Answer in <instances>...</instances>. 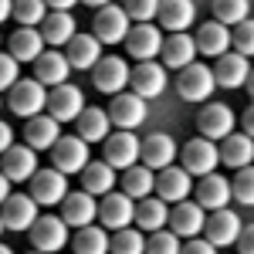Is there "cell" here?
Returning a JSON list of instances; mask_svg holds the SVG:
<instances>
[{
    "instance_id": "1",
    "label": "cell",
    "mask_w": 254,
    "mask_h": 254,
    "mask_svg": "<svg viewBox=\"0 0 254 254\" xmlns=\"http://www.w3.org/2000/svg\"><path fill=\"white\" fill-rule=\"evenodd\" d=\"M7 109L20 119L41 116V109H48V88L38 78H17L14 88H7Z\"/></svg>"
},
{
    "instance_id": "2",
    "label": "cell",
    "mask_w": 254,
    "mask_h": 254,
    "mask_svg": "<svg viewBox=\"0 0 254 254\" xmlns=\"http://www.w3.org/2000/svg\"><path fill=\"white\" fill-rule=\"evenodd\" d=\"M38 200L31 193H10L3 200V207H0V224H3V231H31L34 227V220H38Z\"/></svg>"
},
{
    "instance_id": "3",
    "label": "cell",
    "mask_w": 254,
    "mask_h": 254,
    "mask_svg": "<svg viewBox=\"0 0 254 254\" xmlns=\"http://www.w3.org/2000/svg\"><path fill=\"white\" fill-rule=\"evenodd\" d=\"M217 88V78L214 71L207 68V64H187L183 71H180V81H176V92L183 102H207L210 92Z\"/></svg>"
},
{
    "instance_id": "4",
    "label": "cell",
    "mask_w": 254,
    "mask_h": 254,
    "mask_svg": "<svg viewBox=\"0 0 254 254\" xmlns=\"http://www.w3.org/2000/svg\"><path fill=\"white\" fill-rule=\"evenodd\" d=\"M51 163H55V170L61 173H81L92 159H88V142L81 136H61L55 146H51Z\"/></svg>"
},
{
    "instance_id": "5",
    "label": "cell",
    "mask_w": 254,
    "mask_h": 254,
    "mask_svg": "<svg viewBox=\"0 0 254 254\" xmlns=\"http://www.w3.org/2000/svg\"><path fill=\"white\" fill-rule=\"evenodd\" d=\"M109 119H112V126H119V129H136V126H142L146 122V98L136 95L132 88L129 92H119V95H112V102H109Z\"/></svg>"
},
{
    "instance_id": "6",
    "label": "cell",
    "mask_w": 254,
    "mask_h": 254,
    "mask_svg": "<svg viewBox=\"0 0 254 254\" xmlns=\"http://www.w3.org/2000/svg\"><path fill=\"white\" fill-rule=\"evenodd\" d=\"M217 163H220V149L214 146V139L200 136V139H190V142L183 146V170H187L190 176L214 173Z\"/></svg>"
},
{
    "instance_id": "7",
    "label": "cell",
    "mask_w": 254,
    "mask_h": 254,
    "mask_svg": "<svg viewBox=\"0 0 254 254\" xmlns=\"http://www.w3.org/2000/svg\"><path fill=\"white\" fill-rule=\"evenodd\" d=\"M92 27H95V38L102 41V44H119V41L129 38V14H126V7L105 3V7L95 10Z\"/></svg>"
},
{
    "instance_id": "8",
    "label": "cell",
    "mask_w": 254,
    "mask_h": 254,
    "mask_svg": "<svg viewBox=\"0 0 254 254\" xmlns=\"http://www.w3.org/2000/svg\"><path fill=\"white\" fill-rule=\"evenodd\" d=\"M85 109V95H81L78 85H55L48 92V116H55L58 122H75Z\"/></svg>"
},
{
    "instance_id": "9",
    "label": "cell",
    "mask_w": 254,
    "mask_h": 254,
    "mask_svg": "<svg viewBox=\"0 0 254 254\" xmlns=\"http://www.w3.org/2000/svg\"><path fill=\"white\" fill-rule=\"evenodd\" d=\"M31 196L38 200L41 207H55L61 203L64 196H68V176L61 173V170H38V173L31 176Z\"/></svg>"
},
{
    "instance_id": "10",
    "label": "cell",
    "mask_w": 254,
    "mask_h": 254,
    "mask_svg": "<svg viewBox=\"0 0 254 254\" xmlns=\"http://www.w3.org/2000/svg\"><path fill=\"white\" fill-rule=\"evenodd\" d=\"M31 244L34 251H44V254H55L68 244V224L64 217H38L34 227H31Z\"/></svg>"
},
{
    "instance_id": "11",
    "label": "cell",
    "mask_w": 254,
    "mask_h": 254,
    "mask_svg": "<svg viewBox=\"0 0 254 254\" xmlns=\"http://www.w3.org/2000/svg\"><path fill=\"white\" fill-rule=\"evenodd\" d=\"M105 163L109 166H116V170H129V166H136L139 163V153H142V142H139L129 129H119L116 136L105 139Z\"/></svg>"
},
{
    "instance_id": "12",
    "label": "cell",
    "mask_w": 254,
    "mask_h": 254,
    "mask_svg": "<svg viewBox=\"0 0 254 254\" xmlns=\"http://www.w3.org/2000/svg\"><path fill=\"white\" fill-rule=\"evenodd\" d=\"M193 193H196V203L214 214V210H224V207L234 200V187H231V180H224V176L207 173V176H200Z\"/></svg>"
},
{
    "instance_id": "13",
    "label": "cell",
    "mask_w": 254,
    "mask_h": 254,
    "mask_svg": "<svg viewBox=\"0 0 254 254\" xmlns=\"http://www.w3.org/2000/svg\"><path fill=\"white\" fill-rule=\"evenodd\" d=\"M34 153H38V149H31L27 142H24V146L3 149V156H0V170H3V176H7L10 183L31 180V176L38 173V156H34Z\"/></svg>"
},
{
    "instance_id": "14",
    "label": "cell",
    "mask_w": 254,
    "mask_h": 254,
    "mask_svg": "<svg viewBox=\"0 0 254 254\" xmlns=\"http://www.w3.org/2000/svg\"><path fill=\"white\" fill-rule=\"evenodd\" d=\"M207 227V210L200 203H190V200H180L173 210H170V231L176 237H187L193 241L200 231Z\"/></svg>"
},
{
    "instance_id": "15",
    "label": "cell",
    "mask_w": 254,
    "mask_h": 254,
    "mask_svg": "<svg viewBox=\"0 0 254 254\" xmlns=\"http://www.w3.org/2000/svg\"><path fill=\"white\" fill-rule=\"evenodd\" d=\"M234 112H231V105H207V109H200V116H196V129H200V136L207 139H227L234 132Z\"/></svg>"
},
{
    "instance_id": "16",
    "label": "cell",
    "mask_w": 254,
    "mask_h": 254,
    "mask_svg": "<svg viewBox=\"0 0 254 254\" xmlns=\"http://www.w3.org/2000/svg\"><path fill=\"white\" fill-rule=\"evenodd\" d=\"M163 34H159V27L153 24H139L129 31V38H126V48H129V58L136 61H153L156 55H163Z\"/></svg>"
},
{
    "instance_id": "17",
    "label": "cell",
    "mask_w": 254,
    "mask_h": 254,
    "mask_svg": "<svg viewBox=\"0 0 254 254\" xmlns=\"http://www.w3.org/2000/svg\"><path fill=\"white\" fill-rule=\"evenodd\" d=\"M129 64L122 58H102L92 68V81H95V88L98 92H109V95H119L126 85H129Z\"/></svg>"
},
{
    "instance_id": "18",
    "label": "cell",
    "mask_w": 254,
    "mask_h": 254,
    "mask_svg": "<svg viewBox=\"0 0 254 254\" xmlns=\"http://www.w3.org/2000/svg\"><path fill=\"white\" fill-rule=\"evenodd\" d=\"M98 217H102V227L122 231V227H129V220H136V203H132L129 193H105L102 207H98Z\"/></svg>"
},
{
    "instance_id": "19",
    "label": "cell",
    "mask_w": 254,
    "mask_h": 254,
    "mask_svg": "<svg viewBox=\"0 0 254 254\" xmlns=\"http://www.w3.org/2000/svg\"><path fill=\"white\" fill-rule=\"evenodd\" d=\"M207 241L214 244V248H227V244H237V237H241V217L234 214V210H214V214L207 217Z\"/></svg>"
},
{
    "instance_id": "20",
    "label": "cell",
    "mask_w": 254,
    "mask_h": 254,
    "mask_svg": "<svg viewBox=\"0 0 254 254\" xmlns=\"http://www.w3.org/2000/svg\"><path fill=\"white\" fill-rule=\"evenodd\" d=\"M129 88L142 98H156L166 88V68H159L156 61H139L129 75Z\"/></svg>"
},
{
    "instance_id": "21",
    "label": "cell",
    "mask_w": 254,
    "mask_h": 254,
    "mask_svg": "<svg viewBox=\"0 0 254 254\" xmlns=\"http://www.w3.org/2000/svg\"><path fill=\"white\" fill-rule=\"evenodd\" d=\"M190 190H193V183H190V173L183 166H166V170L156 173V196L159 200L180 203V200L190 196Z\"/></svg>"
},
{
    "instance_id": "22",
    "label": "cell",
    "mask_w": 254,
    "mask_h": 254,
    "mask_svg": "<svg viewBox=\"0 0 254 254\" xmlns=\"http://www.w3.org/2000/svg\"><path fill=\"white\" fill-rule=\"evenodd\" d=\"M248 75H251V64L244 55H237V51H227V55H220L214 64V78L220 88H244L248 85Z\"/></svg>"
},
{
    "instance_id": "23",
    "label": "cell",
    "mask_w": 254,
    "mask_h": 254,
    "mask_svg": "<svg viewBox=\"0 0 254 254\" xmlns=\"http://www.w3.org/2000/svg\"><path fill=\"white\" fill-rule=\"evenodd\" d=\"M61 217H64V224L68 227H88L92 220L98 217V203L92 193H85V190H78V193H68L64 200H61Z\"/></svg>"
},
{
    "instance_id": "24",
    "label": "cell",
    "mask_w": 254,
    "mask_h": 254,
    "mask_svg": "<svg viewBox=\"0 0 254 254\" xmlns=\"http://www.w3.org/2000/svg\"><path fill=\"white\" fill-rule=\"evenodd\" d=\"M176 142L166 132H153V136L142 142V153H139V159H142V166H149V170H166V166H173L176 159Z\"/></svg>"
},
{
    "instance_id": "25",
    "label": "cell",
    "mask_w": 254,
    "mask_h": 254,
    "mask_svg": "<svg viewBox=\"0 0 254 254\" xmlns=\"http://www.w3.org/2000/svg\"><path fill=\"white\" fill-rule=\"evenodd\" d=\"M159 27H166L170 34H180L187 31L196 17V7L193 0H159Z\"/></svg>"
},
{
    "instance_id": "26",
    "label": "cell",
    "mask_w": 254,
    "mask_h": 254,
    "mask_svg": "<svg viewBox=\"0 0 254 254\" xmlns=\"http://www.w3.org/2000/svg\"><path fill=\"white\" fill-rule=\"evenodd\" d=\"M200 55L196 51V38H190L187 31H180V34H170V38L163 41V64L166 68H187V64H193V58Z\"/></svg>"
},
{
    "instance_id": "27",
    "label": "cell",
    "mask_w": 254,
    "mask_h": 254,
    "mask_svg": "<svg viewBox=\"0 0 254 254\" xmlns=\"http://www.w3.org/2000/svg\"><path fill=\"white\" fill-rule=\"evenodd\" d=\"M68 71H71V61L68 55H58V51H48L34 61V78L44 85V88H55V85H64L68 81Z\"/></svg>"
},
{
    "instance_id": "28",
    "label": "cell",
    "mask_w": 254,
    "mask_h": 254,
    "mask_svg": "<svg viewBox=\"0 0 254 254\" xmlns=\"http://www.w3.org/2000/svg\"><path fill=\"white\" fill-rule=\"evenodd\" d=\"M196 51L200 55H210V58H220L231 51V27L220 24V20H210L196 31Z\"/></svg>"
},
{
    "instance_id": "29",
    "label": "cell",
    "mask_w": 254,
    "mask_h": 254,
    "mask_svg": "<svg viewBox=\"0 0 254 254\" xmlns=\"http://www.w3.org/2000/svg\"><path fill=\"white\" fill-rule=\"evenodd\" d=\"M61 122L55 116H34L27 119V129H24V139L31 149H51L55 142L61 139Z\"/></svg>"
},
{
    "instance_id": "30",
    "label": "cell",
    "mask_w": 254,
    "mask_h": 254,
    "mask_svg": "<svg viewBox=\"0 0 254 254\" xmlns=\"http://www.w3.org/2000/svg\"><path fill=\"white\" fill-rule=\"evenodd\" d=\"M68 61H71V68H95L98 61H102V41L95 34H75V38L68 41Z\"/></svg>"
},
{
    "instance_id": "31",
    "label": "cell",
    "mask_w": 254,
    "mask_h": 254,
    "mask_svg": "<svg viewBox=\"0 0 254 254\" xmlns=\"http://www.w3.org/2000/svg\"><path fill=\"white\" fill-rule=\"evenodd\" d=\"M112 187H116V166H109L105 159L88 163V166L81 170V190H85V193L105 196V193H112Z\"/></svg>"
},
{
    "instance_id": "32",
    "label": "cell",
    "mask_w": 254,
    "mask_h": 254,
    "mask_svg": "<svg viewBox=\"0 0 254 254\" xmlns=\"http://www.w3.org/2000/svg\"><path fill=\"white\" fill-rule=\"evenodd\" d=\"M7 51H10L17 61H38L41 55H44V34L34 31V27H20V31L10 34Z\"/></svg>"
},
{
    "instance_id": "33",
    "label": "cell",
    "mask_w": 254,
    "mask_h": 254,
    "mask_svg": "<svg viewBox=\"0 0 254 254\" xmlns=\"http://www.w3.org/2000/svg\"><path fill=\"white\" fill-rule=\"evenodd\" d=\"M109 126H112V119L109 112H102V109H81V116L75 119V132H78L85 142H105L109 139Z\"/></svg>"
},
{
    "instance_id": "34",
    "label": "cell",
    "mask_w": 254,
    "mask_h": 254,
    "mask_svg": "<svg viewBox=\"0 0 254 254\" xmlns=\"http://www.w3.org/2000/svg\"><path fill=\"white\" fill-rule=\"evenodd\" d=\"M220 163H227L231 170H244V166H251L254 163V139L248 132H241V136H231L224 139V146H220Z\"/></svg>"
},
{
    "instance_id": "35",
    "label": "cell",
    "mask_w": 254,
    "mask_h": 254,
    "mask_svg": "<svg viewBox=\"0 0 254 254\" xmlns=\"http://www.w3.org/2000/svg\"><path fill=\"white\" fill-rule=\"evenodd\" d=\"M41 34H44V44H68L75 38V17L68 10H51L48 17L41 20Z\"/></svg>"
},
{
    "instance_id": "36",
    "label": "cell",
    "mask_w": 254,
    "mask_h": 254,
    "mask_svg": "<svg viewBox=\"0 0 254 254\" xmlns=\"http://www.w3.org/2000/svg\"><path fill=\"white\" fill-rule=\"evenodd\" d=\"M136 224L142 231H163L166 224H170V207H166V200H159V196H146V200H139L136 207Z\"/></svg>"
},
{
    "instance_id": "37",
    "label": "cell",
    "mask_w": 254,
    "mask_h": 254,
    "mask_svg": "<svg viewBox=\"0 0 254 254\" xmlns=\"http://www.w3.org/2000/svg\"><path fill=\"white\" fill-rule=\"evenodd\" d=\"M122 190L132 200H146L156 190V176L149 166H129V170H122Z\"/></svg>"
},
{
    "instance_id": "38",
    "label": "cell",
    "mask_w": 254,
    "mask_h": 254,
    "mask_svg": "<svg viewBox=\"0 0 254 254\" xmlns=\"http://www.w3.org/2000/svg\"><path fill=\"white\" fill-rule=\"evenodd\" d=\"M109 248H112V237L105 234V227L88 224L75 234V254H109Z\"/></svg>"
},
{
    "instance_id": "39",
    "label": "cell",
    "mask_w": 254,
    "mask_h": 254,
    "mask_svg": "<svg viewBox=\"0 0 254 254\" xmlns=\"http://www.w3.org/2000/svg\"><path fill=\"white\" fill-rule=\"evenodd\" d=\"M248 14H251L248 0H214V20L227 24V27H237L241 20H248Z\"/></svg>"
},
{
    "instance_id": "40",
    "label": "cell",
    "mask_w": 254,
    "mask_h": 254,
    "mask_svg": "<svg viewBox=\"0 0 254 254\" xmlns=\"http://www.w3.org/2000/svg\"><path fill=\"white\" fill-rule=\"evenodd\" d=\"M109 251L112 254H146V237L139 231H132V227H122V231H116Z\"/></svg>"
},
{
    "instance_id": "41",
    "label": "cell",
    "mask_w": 254,
    "mask_h": 254,
    "mask_svg": "<svg viewBox=\"0 0 254 254\" xmlns=\"http://www.w3.org/2000/svg\"><path fill=\"white\" fill-rule=\"evenodd\" d=\"M14 17L20 20V27H34L48 17V3L44 0H14Z\"/></svg>"
},
{
    "instance_id": "42",
    "label": "cell",
    "mask_w": 254,
    "mask_h": 254,
    "mask_svg": "<svg viewBox=\"0 0 254 254\" xmlns=\"http://www.w3.org/2000/svg\"><path fill=\"white\" fill-rule=\"evenodd\" d=\"M231 48H234L237 55H244V58H251L254 55V20H241L234 31H231Z\"/></svg>"
},
{
    "instance_id": "43",
    "label": "cell",
    "mask_w": 254,
    "mask_h": 254,
    "mask_svg": "<svg viewBox=\"0 0 254 254\" xmlns=\"http://www.w3.org/2000/svg\"><path fill=\"white\" fill-rule=\"evenodd\" d=\"M183 244L173 231H153V237L146 241V254H180Z\"/></svg>"
},
{
    "instance_id": "44",
    "label": "cell",
    "mask_w": 254,
    "mask_h": 254,
    "mask_svg": "<svg viewBox=\"0 0 254 254\" xmlns=\"http://www.w3.org/2000/svg\"><path fill=\"white\" fill-rule=\"evenodd\" d=\"M234 196L237 203H244V207H254V166H244V170H237L234 176Z\"/></svg>"
},
{
    "instance_id": "45",
    "label": "cell",
    "mask_w": 254,
    "mask_h": 254,
    "mask_svg": "<svg viewBox=\"0 0 254 254\" xmlns=\"http://www.w3.org/2000/svg\"><path fill=\"white\" fill-rule=\"evenodd\" d=\"M126 14L139 24H149L159 14V0H126Z\"/></svg>"
},
{
    "instance_id": "46",
    "label": "cell",
    "mask_w": 254,
    "mask_h": 254,
    "mask_svg": "<svg viewBox=\"0 0 254 254\" xmlns=\"http://www.w3.org/2000/svg\"><path fill=\"white\" fill-rule=\"evenodd\" d=\"M17 71H20V61L7 51V55H0V88H14V81H17Z\"/></svg>"
},
{
    "instance_id": "47",
    "label": "cell",
    "mask_w": 254,
    "mask_h": 254,
    "mask_svg": "<svg viewBox=\"0 0 254 254\" xmlns=\"http://www.w3.org/2000/svg\"><path fill=\"white\" fill-rule=\"evenodd\" d=\"M180 254H217V248L207 241V237H203V241H200V237H193L190 244H183V251H180Z\"/></svg>"
},
{
    "instance_id": "48",
    "label": "cell",
    "mask_w": 254,
    "mask_h": 254,
    "mask_svg": "<svg viewBox=\"0 0 254 254\" xmlns=\"http://www.w3.org/2000/svg\"><path fill=\"white\" fill-rule=\"evenodd\" d=\"M237 251L241 254H254V224H248V227L241 231V237H237Z\"/></svg>"
},
{
    "instance_id": "49",
    "label": "cell",
    "mask_w": 254,
    "mask_h": 254,
    "mask_svg": "<svg viewBox=\"0 0 254 254\" xmlns=\"http://www.w3.org/2000/svg\"><path fill=\"white\" fill-rule=\"evenodd\" d=\"M10 146H14V129L3 122V126H0V149H10Z\"/></svg>"
},
{
    "instance_id": "50",
    "label": "cell",
    "mask_w": 254,
    "mask_h": 254,
    "mask_svg": "<svg viewBox=\"0 0 254 254\" xmlns=\"http://www.w3.org/2000/svg\"><path fill=\"white\" fill-rule=\"evenodd\" d=\"M241 129H244V132L254 139V105L248 109V112H244V116H241Z\"/></svg>"
},
{
    "instance_id": "51",
    "label": "cell",
    "mask_w": 254,
    "mask_h": 254,
    "mask_svg": "<svg viewBox=\"0 0 254 254\" xmlns=\"http://www.w3.org/2000/svg\"><path fill=\"white\" fill-rule=\"evenodd\" d=\"M48 7H55V10H68V7H75V3H81V0H44Z\"/></svg>"
},
{
    "instance_id": "52",
    "label": "cell",
    "mask_w": 254,
    "mask_h": 254,
    "mask_svg": "<svg viewBox=\"0 0 254 254\" xmlns=\"http://www.w3.org/2000/svg\"><path fill=\"white\" fill-rule=\"evenodd\" d=\"M14 14V0H0V20H7Z\"/></svg>"
},
{
    "instance_id": "53",
    "label": "cell",
    "mask_w": 254,
    "mask_h": 254,
    "mask_svg": "<svg viewBox=\"0 0 254 254\" xmlns=\"http://www.w3.org/2000/svg\"><path fill=\"white\" fill-rule=\"evenodd\" d=\"M7 196H10V180L0 176V200H7Z\"/></svg>"
},
{
    "instance_id": "54",
    "label": "cell",
    "mask_w": 254,
    "mask_h": 254,
    "mask_svg": "<svg viewBox=\"0 0 254 254\" xmlns=\"http://www.w3.org/2000/svg\"><path fill=\"white\" fill-rule=\"evenodd\" d=\"M81 3H88V7H95V10H98V7H105V3H112V0H81Z\"/></svg>"
},
{
    "instance_id": "55",
    "label": "cell",
    "mask_w": 254,
    "mask_h": 254,
    "mask_svg": "<svg viewBox=\"0 0 254 254\" xmlns=\"http://www.w3.org/2000/svg\"><path fill=\"white\" fill-rule=\"evenodd\" d=\"M244 88H248V95L254 98V68H251V75H248V85H244Z\"/></svg>"
},
{
    "instance_id": "56",
    "label": "cell",
    "mask_w": 254,
    "mask_h": 254,
    "mask_svg": "<svg viewBox=\"0 0 254 254\" xmlns=\"http://www.w3.org/2000/svg\"><path fill=\"white\" fill-rule=\"evenodd\" d=\"M0 254H14V251H10V248H0Z\"/></svg>"
},
{
    "instance_id": "57",
    "label": "cell",
    "mask_w": 254,
    "mask_h": 254,
    "mask_svg": "<svg viewBox=\"0 0 254 254\" xmlns=\"http://www.w3.org/2000/svg\"><path fill=\"white\" fill-rule=\"evenodd\" d=\"M27 254H44V251H27Z\"/></svg>"
}]
</instances>
